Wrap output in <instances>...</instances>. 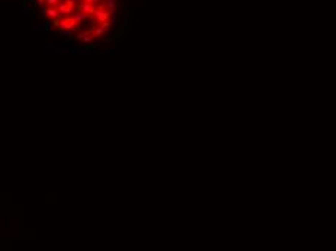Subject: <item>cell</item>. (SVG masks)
Returning <instances> with one entry per match:
<instances>
[{
    "label": "cell",
    "mask_w": 336,
    "mask_h": 251,
    "mask_svg": "<svg viewBox=\"0 0 336 251\" xmlns=\"http://www.w3.org/2000/svg\"><path fill=\"white\" fill-rule=\"evenodd\" d=\"M70 16L74 19L75 23H81V22H84L85 19L88 18V15H85V13H83V12H78V10H77V12H74V13H71Z\"/></svg>",
    "instance_id": "3957f363"
},
{
    "label": "cell",
    "mask_w": 336,
    "mask_h": 251,
    "mask_svg": "<svg viewBox=\"0 0 336 251\" xmlns=\"http://www.w3.org/2000/svg\"><path fill=\"white\" fill-rule=\"evenodd\" d=\"M42 15H45L48 18H52V19H59L61 18V15L58 13V10L54 9V7H44L42 9Z\"/></svg>",
    "instance_id": "7a4b0ae2"
},
{
    "label": "cell",
    "mask_w": 336,
    "mask_h": 251,
    "mask_svg": "<svg viewBox=\"0 0 336 251\" xmlns=\"http://www.w3.org/2000/svg\"><path fill=\"white\" fill-rule=\"evenodd\" d=\"M123 35H125V32H120V31L114 34V37H116V39H122V38H123Z\"/></svg>",
    "instance_id": "ba28073f"
},
{
    "label": "cell",
    "mask_w": 336,
    "mask_h": 251,
    "mask_svg": "<svg viewBox=\"0 0 336 251\" xmlns=\"http://www.w3.org/2000/svg\"><path fill=\"white\" fill-rule=\"evenodd\" d=\"M106 6L107 9H119V1L117 0H106Z\"/></svg>",
    "instance_id": "8992f818"
},
{
    "label": "cell",
    "mask_w": 336,
    "mask_h": 251,
    "mask_svg": "<svg viewBox=\"0 0 336 251\" xmlns=\"http://www.w3.org/2000/svg\"><path fill=\"white\" fill-rule=\"evenodd\" d=\"M61 0H45V3H47L48 6H55V4H58Z\"/></svg>",
    "instance_id": "52a82bcc"
},
{
    "label": "cell",
    "mask_w": 336,
    "mask_h": 251,
    "mask_svg": "<svg viewBox=\"0 0 336 251\" xmlns=\"http://www.w3.org/2000/svg\"><path fill=\"white\" fill-rule=\"evenodd\" d=\"M75 38H77V39H80V41H83V42H85V44H87V42H90V41L93 39V35L87 32V34H78V35H77Z\"/></svg>",
    "instance_id": "5b68a950"
},
{
    "label": "cell",
    "mask_w": 336,
    "mask_h": 251,
    "mask_svg": "<svg viewBox=\"0 0 336 251\" xmlns=\"http://www.w3.org/2000/svg\"><path fill=\"white\" fill-rule=\"evenodd\" d=\"M106 32H107V29L102 28V26H96L93 29V32H91V35H93V38H99V37H102V35H104Z\"/></svg>",
    "instance_id": "277c9868"
},
{
    "label": "cell",
    "mask_w": 336,
    "mask_h": 251,
    "mask_svg": "<svg viewBox=\"0 0 336 251\" xmlns=\"http://www.w3.org/2000/svg\"><path fill=\"white\" fill-rule=\"evenodd\" d=\"M77 10H78V12H83V13H85V15H93V12L96 10V7H94V4H91V3H81V4L77 7Z\"/></svg>",
    "instance_id": "6da1fadb"
},
{
    "label": "cell",
    "mask_w": 336,
    "mask_h": 251,
    "mask_svg": "<svg viewBox=\"0 0 336 251\" xmlns=\"http://www.w3.org/2000/svg\"><path fill=\"white\" fill-rule=\"evenodd\" d=\"M42 29H45V31H49V22H45V23H42Z\"/></svg>",
    "instance_id": "9c48e42d"
}]
</instances>
